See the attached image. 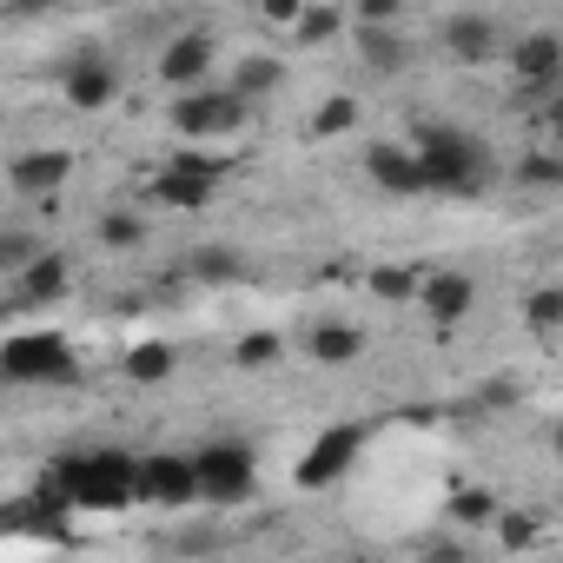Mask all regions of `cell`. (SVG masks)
<instances>
[{"instance_id": "cell-31", "label": "cell", "mask_w": 563, "mask_h": 563, "mask_svg": "<svg viewBox=\"0 0 563 563\" xmlns=\"http://www.w3.org/2000/svg\"><path fill=\"white\" fill-rule=\"evenodd\" d=\"M517 398H523L517 378H484L477 385V411H517Z\"/></svg>"}, {"instance_id": "cell-27", "label": "cell", "mask_w": 563, "mask_h": 563, "mask_svg": "<svg viewBox=\"0 0 563 563\" xmlns=\"http://www.w3.org/2000/svg\"><path fill=\"white\" fill-rule=\"evenodd\" d=\"M490 517H497V497H490V490H477V484L451 490V523H457V530H484Z\"/></svg>"}, {"instance_id": "cell-7", "label": "cell", "mask_w": 563, "mask_h": 563, "mask_svg": "<svg viewBox=\"0 0 563 563\" xmlns=\"http://www.w3.org/2000/svg\"><path fill=\"white\" fill-rule=\"evenodd\" d=\"M173 133L186 140V146H199V140H225V133H239V120H245V107L225 93V87H192V93H179L173 100Z\"/></svg>"}, {"instance_id": "cell-4", "label": "cell", "mask_w": 563, "mask_h": 563, "mask_svg": "<svg viewBox=\"0 0 563 563\" xmlns=\"http://www.w3.org/2000/svg\"><path fill=\"white\" fill-rule=\"evenodd\" d=\"M0 378L8 385H74L80 358L60 332H14L0 345Z\"/></svg>"}, {"instance_id": "cell-20", "label": "cell", "mask_w": 563, "mask_h": 563, "mask_svg": "<svg viewBox=\"0 0 563 563\" xmlns=\"http://www.w3.org/2000/svg\"><path fill=\"white\" fill-rule=\"evenodd\" d=\"M186 278H192V286H239V278H245V258H239L232 245H199V252L186 258Z\"/></svg>"}, {"instance_id": "cell-29", "label": "cell", "mask_w": 563, "mask_h": 563, "mask_svg": "<svg viewBox=\"0 0 563 563\" xmlns=\"http://www.w3.org/2000/svg\"><path fill=\"white\" fill-rule=\"evenodd\" d=\"M339 27H345V14H339V8H299V21H292L299 47H325Z\"/></svg>"}, {"instance_id": "cell-18", "label": "cell", "mask_w": 563, "mask_h": 563, "mask_svg": "<svg viewBox=\"0 0 563 563\" xmlns=\"http://www.w3.org/2000/svg\"><path fill=\"white\" fill-rule=\"evenodd\" d=\"M278 87H286V60H278V54H245L225 93H232L239 107H252V100H265V93H278Z\"/></svg>"}, {"instance_id": "cell-5", "label": "cell", "mask_w": 563, "mask_h": 563, "mask_svg": "<svg viewBox=\"0 0 563 563\" xmlns=\"http://www.w3.org/2000/svg\"><path fill=\"white\" fill-rule=\"evenodd\" d=\"M225 166L232 159H219V153H199V146H179L159 173H153V199L159 206H173V212H206V199H212V186L225 179Z\"/></svg>"}, {"instance_id": "cell-30", "label": "cell", "mask_w": 563, "mask_h": 563, "mask_svg": "<svg viewBox=\"0 0 563 563\" xmlns=\"http://www.w3.org/2000/svg\"><path fill=\"white\" fill-rule=\"evenodd\" d=\"M523 325H530L537 339H550V332L563 325V292H556V286H543V292H530V299H523Z\"/></svg>"}, {"instance_id": "cell-22", "label": "cell", "mask_w": 563, "mask_h": 563, "mask_svg": "<svg viewBox=\"0 0 563 563\" xmlns=\"http://www.w3.org/2000/svg\"><path fill=\"white\" fill-rule=\"evenodd\" d=\"M173 358H179V352H173L166 339H140V345L126 352V378H133V385H159V378H173Z\"/></svg>"}, {"instance_id": "cell-17", "label": "cell", "mask_w": 563, "mask_h": 563, "mask_svg": "<svg viewBox=\"0 0 563 563\" xmlns=\"http://www.w3.org/2000/svg\"><path fill=\"white\" fill-rule=\"evenodd\" d=\"M67 286H74V272H67L60 252H34V265H21V299L27 306H54V299H67Z\"/></svg>"}, {"instance_id": "cell-14", "label": "cell", "mask_w": 563, "mask_h": 563, "mask_svg": "<svg viewBox=\"0 0 563 563\" xmlns=\"http://www.w3.org/2000/svg\"><path fill=\"white\" fill-rule=\"evenodd\" d=\"M510 74L523 87H556L563 80V41L556 34H523L510 41Z\"/></svg>"}, {"instance_id": "cell-16", "label": "cell", "mask_w": 563, "mask_h": 563, "mask_svg": "<svg viewBox=\"0 0 563 563\" xmlns=\"http://www.w3.org/2000/svg\"><path fill=\"white\" fill-rule=\"evenodd\" d=\"M306 352H312V365H352L358 352H365V332L352 325V319H319L312 332H306Z\"/></svg>"}, {"instance_id": "cell-6", "label": "cell", "mask_w": 563, "mask_h": 563, "mask_svg": "<svg viewBox=\"0 0 563 563\" xmlns=\"http://www.w3.org/2000/svg\"><path fill=\"white\" fill-rule=\"evenodd\" d=\"M358 451H365V424H325V431L299 451V464H292L299 490H332L339 477H352Z\"/></svg>"}, {"instance_id": "cell-25", "label": "cell", "mask_w": 563, "mask_h": 563, "mask_svg": "<svg viewBox=\"0 0 563 563\" xmlns=\"http://www.w3.org/2000/svg\"><path fill=\"white\" fill-rule=\"evenodd\" d=\"M490 530H497L504 550H537V543H543V517H537V510H497Z\"/></svg>"}, {"instance_id": "cell-11", "label": "cell", "mask_w": 563, "mask_h": 563, "mask_svg": "<svg viewBox=\"0 0 563 563\" xmlns=\"http://www.w3.org/2000/svg\"><path fill=\"white\" fill-rule=\"evenodd\" d=\"M133 497L140 504H199L192 497V464L186 457H173V451H159V457H140V477H133Z\"/></svg>"}, {"instance_id": "cell-19", "label": "cell", "mask_w": 563, "mask_h": 563, "mask_svg": "<svg viewBox=\"0 0 563 563\" xmlns=\"http://www.w3.org/2000/svg\"><path fill=\"white\" fill-rule=\"evenodd\" d=\"M358 54L372 74H405L411 67V34L405 27H358Z\"/></svg>"}, {"instance_id": "cell-13", "label": "cell", "mask_w": 563, "mask_h": 563, "mask_svg": "<svg viewBox=\"0 0 563 563\" xmlns=\"http://www.w3.org/2000/svg\"><path fill=\"white\" fill-rule=\"evenodd\" d=\"M365 179H372L378 192H398V199H418V192H424V173H418L411 146H391V140L365 146Z\"/></svg>"}, {"instance_id": "cell-10", "label": "cell", "mask_w": 563, "mask_h": 563, "mask_svg": "<svg viewBox=\"0 0 563 563\" xmlns=\"http://www.w3.org/2000/svg\"><path fill=\"white\" fill-rule=\"evenodd\" d=\"M67 179H74V153L67 146H34V153L8 159V186L27 192V199H54Z\"/></svg>"}, {"instance_id": "cell-8", "label": "cell", "mask_w": 563, "mask_h": 563, "mask_svg": "<svg viewBox=\"0 0 563 563\" xmlns=\"http://www.w3.org/2000/svg\"><path fill=\"white\" fill-rule=\"evenodd\" d=\"M60 87H67V100L74 107H113V93H120V60L107 54V47H80V54H67L60 60Z\"/></svg>"}, {"instance_id": "cell-1", "label": "cell", "mask_w": 563, "mask_h": 563, "mask_svg": "<svg viewBox=\"0 0 563 563\" xmlns=\"http://www.w3.org/2000/svg\"><path fill=\"white\" fill-rule=\"evenodd\" d=\"M411 159H418V173H424V192H451V199H477V192L497 179L490 146H484L477 133H464V126H444V120L418 126Z\"/></svg>"}, {"instance_id": "cell-24", "label": "cell", "mask_w": 563, "mask_h": 563, "mask_svg": "<svg viewBox=\"0 0 563 563\" xmlns=\"http://www.w3.org/2000/svg\"><path fill=\"white\" fill-rule=\"evenodd\" d=\"M517 186H530V192H563V159L550 153V146H537V153H523L517 166Z\"/></svg>"}, {"instance_id": "cell-9", "label": "cell", "mask_w": 563, "mask_h": 563, "mask_svg": "<svg viewBox=\"0 0 563 563\" xmlns=\"http://www.w3.org/2000/svg\"><path fill=\"white\" fill-rule=\"evenodd\" d=\"M418 306H424V319L431 325H464L471 312H477V278L471 272H457V265H438V272H424V286H418Z\"/></svg>"}, {"instance_id": "cell-33", "label": "cell", "mask_w": 563, "mask_h": 563, "mask_svg": "<svg viewBox=\"0 0 563 563\" xmlns=\"http://www.w3.org/2000/svg\"><path fill=\"white\" fill-rule=\"evenodd\" d=\"M21 265H34V239L0 232V272H21Z\"/></svg>"}, {"instance_id": "cell-21", "label": "cell", "mask_w": 563, "mask_h": 563, "mask_svg": "<svg viewBox=\"0 0 563 563\" xmlns=\"http://www.w3.org/2000/svg\"><path fill=\"white\" fill-rule=\"evenodd\" d=\"M365 286H372V299H385V306H418L424 265H372V272H365Z\"/></svg>"}, {"instance_id": "cell-15", "label": "cell", "mask_w": 563, "mask_h": 563, "mask_svg": "<svg viewBox=\"0 0 563 563\" xmlns=\"http://www.w3.org/2000/svg\"><path fill=\"white\" fill-rule=\"evenodd\" d=\"M497 41H504V34H497V21H490V14H451V21H444V47H451L464 67L490 60V54H497Z\"/></svg>"}, {"instance_id": "cell-26", "label": "cell", "mask_w": 563, "mask_h": 563, "mask_svg": "<svg viewBox=\"0 0 563 563\" xmlns=\"http://www.w3.org/2000/svg\"><path fill=\"white\" fill-rule=\"evenodd\" d=\"M278 358H286V339H278V332H245V339L232 345V365H239V372H272Z\"/></svg>"}, {"instance_id": "cell-12", "label": "cell", "mask_w": 563, "mask_h": 563, "mask_svg": "<svg viewBox=\"0 0 563 563\" xmlns=\"http://www.w3.org/2000/svg\"><path fill=\"white\" fill-rule=\"evenodd\" d=\"M212 54H219V47H212V34H199V27H192V34H173V41H166V54H159V80H166V87H179V93H192V87H206Z\"/></svg>"}, {"instance_id": "cell-34", "label": "cell", "mask_w": 563, "mask_h": 563, "mask_svg": "<svg viewBox=\"0 0 563 563\" xmlns=\"http://www.w3.org/2000/svg\"><path fill=\"white\" fill-rule=\"evenodd\" d=\"M358 27H398V0H365V8H358Z\"/></svg>"}, {"instance_id": "cell-2", "label": "cell", "mask_w": 563, "mask_h": 563, "mask_svg": "<svg viewBox=\"0 0 563 563\" xmlns=\"http://www.w3.org/2000/svg\"><path fill=\"white\" fill-rule=\"evenodd\" d=\"M133 477H140V457L126 451H80V457H60L41 490L60 497L67 510H126L133 504Z\"/></svg>"}, {"instance_id": "cell-28", "label": "cell", "mask_w": 563, "mask_h": 563, "mask_svg": "<svg viewBox=\"0 0 563 563\" xmlns=\"http://www.w3.org/2000/svg\"><path fill=\"white\" fill-rule=\"evenodd\" d=\"M352 126H358V100H352V93L319 100V113H312V133H319V140H339V133H352Z\"/></svg>"}, {"instance_id": "cell-32", "label": "cell", "mask_w": 563, "mask_h": 563, "mask_svg": "<svg viewBox=\"0 0 563 563\" xmlns=\"http://www.w3.org/2000/svg\"><path fill=\"white\" fill-rule=\"evenodd\" d=\"M418 563H471V543L464 537H424L418 543Z\"/></svg>"}, {"instance_id": "cell-3", "label": "cell", "mask_w": 563, "mask_h": 563, "mask_svg": "<svg viewBox=\"0 0 563 563\" xmlns=\"http://www.w3.org/2000/svg\"><path fill=\"white\" fill-rule=\"evenodd\" d=\"M186 464H192V497H199V504L232 510V504H245V497L258 490V457H252L245 444H232V438L199 444Z\"/></svg>"}, {"instance_id": "cell-23", "label": "cell", "mask_w": 563, "mask_h": 563, "mask_svg": "<svg viewBox=\"0 0 563 563\" xmlns=\"http://www.w3.org/2000/svg\"><path fill=\"white\" fill-rule=\"evenodd\" d=\"M93 232H100V245H107V252H140V245H146V219H140V212H126V206L100 212V225H93Z\"/></svg>"}]
</instances>
